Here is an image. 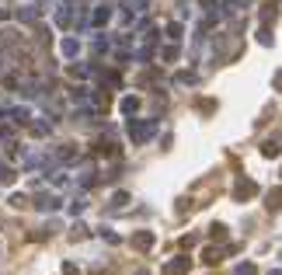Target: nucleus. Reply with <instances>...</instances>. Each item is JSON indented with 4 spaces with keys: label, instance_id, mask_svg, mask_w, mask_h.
I'll return each instance as SVG.
<instances>
[{
    "label": "nucleus",
    "instance_id": "1",
    "mask_svg": "<svg viewBox=\"0 0 282 275\" xmlns=\"http://www.w3.org/2000/svg\"><path fill=\"white\" fill-rule=\"evenodd\" d=\"M129 133H133V139H136V143H143V139H150L153 126H150V122H136V126H129Z\"/></svg>",
    "mask_w": 282,
    "mask_h": 275
},
{
    "label": "nucleus",
    "instance_id": "2",
    "mask_svg": "<svg viewBox=\"0 0 282 275\" xmlns=\"http://www.w3.org/2000/svg\"><path fill=\"white\" fill-rule=\"evenodd\" d=\"M188 268H192V261H188V258H174V261H171L164 272H167V275H185Z\"/></svg>",
    "mask_w": 282,
    "mask_h": 275
},
{
    "label": "nucleus",
    "instance_id": "3",
    "mask_svg": "<svg viewBox=\"0 0 282 275\" xmlns=\"http://www.w3.org/2000/svg\"><path fill=\"white\" fill-rule=\"evenodd\" d=\"M254 192H258V185H254V181H247V178L237 181V198H247V195H254Z\"/></svg>",
    "mask_w": 282,
    "mask_h": 275
},
{
    "label": "nucleus",
    "instance_id": "4",
    "mask_svg": "<svg viewBox=\"0 0 282 275\" xmlns=\"http://www.w3.org/2000/svg\"><path fill=\"white\" fill-rule=\"evenodd\" d=\"M133 244H136L140 251H146V247L153 244V234H146V230H143V234H136V237H133Z\"/></svg>",
    "mask_w": 282,
    "mask_h": 275
},
{
    "label": "nucleus",
    "instance_id": "5",
    "mask_svg": "<svg viewBox=\"0 0 282 275\" xmlns=\"http://www.w3.org/2000/svg\"><path fill=\"white\" fill-rule=\"evenodd\" d=\"M262 154H265V157H279V154H282L279 139H268V143H265V146H262Z\"/></svg>",
    "mask_w": 282,
    "mask_h": 275
},
{
    "label": "nucleus",
    "instance_id": "6",
    "mask_svg": "<svg viewBox=\"0 0 282 275\" xmlns=\"http://www.w3.org/2000/svg\"><path fill=\"white\" fill-rule=\"evenodd\" d=\"M268 209H275V213L282 209V188H275V192H268Z\"/></svg>",
    "mask_w": 282,
    "mask_h": 275
},
{
    "label": "nucleus",
    "instance_id": "7",
    "mask_svg": "<svg viewBox=\"0 0 282 275\" xmlns=\"http://www.w3.org/2000/svg\"><path fill=\"white\" fill-rule=\"evenodd\" d=\"M234 275H254V265H251V261H244V265L234 268Z\"/></svg>",
    "mask_w": 282,
    "mask_h": 275
},
{
    "label": "nucleus",
    "instance_id": "8",
    "mask_svg": "<svg viewBox=\"0 0 282 275\" xmlns=\"http://www.w3.org/2000/svg\"><path fill=\"white\" fill-rule=\"evenodd\" d=\"M136 105H140L136 98H125V101H122V112H136Z\"/></svg>",
    "mask_w": 282,
    "mask_h": 275
},
{
    "label": "nucleus",
    "instance_id": "9",
    "mask_svg": "<svg viewBox=\"0 0 282 275\" xmlns=\"http://www.w3.org/2000/svg\"><path fill=\"white\" fill-rule=\"evenodd\" d=\"M258 42H262V45H272V35H268V28H262V32H258Z\"/></svg>",
    "mask_w": 282,
    "mask_h": 275
},
{
    "label": "nucleus",
    "instance_id": "10",
    "mask_svg": "<svg viewBox=\"0 0 282 275\" xmlns=\"http://www.w3.org/2000/svg\"><path fill=\"white\" fill-rule=\"evenodd\" d=\"M275 87H279V91H282V70H279V73H275Z\"/></svg>",
    "mask_w": 282,
    "mask_h": 275
},
{
    "label": "nucleus",
    "instance_id": "11",
    "mask_svg": "<svg viewBox=\"0 0 282 275\" xmlns=\"http://www.w3.org/2000/svg\"><path fill=\"white\" fill-rule=\"evenodd\" d=\"M268 275H282V268H275V272H268Z\"/></svg>",
    "mask_w": 282,
    "mask_h": 275
}]
</instances>
